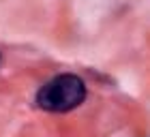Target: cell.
Returning <instances> with one entry per match:
<instances>
[{
  "mask_svg": "<svg viewBox=\"0 0 150 137\" xmlns=\"http://www.w3.org/2000/svg\"><path fill=\"white\" fill-rule=\"evenodd\" d=\"M86 101V84L73 73H64L54 77L39 90L37 105L52 114H64L79 107Z\"/></svg>",
  "mask_w": 150,
  "mask_h": 137,
  "instance_id": "6da1fadb",
  "label": "cell"
}]
</instances>
